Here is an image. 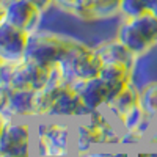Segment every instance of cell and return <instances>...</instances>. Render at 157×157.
Segmentation results:
<instances>
[{
  "mask_svg": "<svg viewBox=\"0 0 157 157\" xmlns=\"http://www.w3.org/2000/svg\"><path fill=\"white\" fill-rule=\"evenodd\" d=\"M36 126V151L38 157H71L74 146V130L71 121L60 118H41Z\"/></svg>",
  "mask_w": 157,
  "mask_h": 157,
  "instance_id": "6da1fadb",
  "label": "cell"
},
{
  "mask_svg": "<svg viewBox=\"0 0 157 157\" xmlns=\"http://www.w3.org/2000/svg\"><path fill=\"white\" fill-rule=\"evenodd\" d=\"M116 39L138 58L146 55L157 46V17L149 11L132 17H123Z\"/></svg>",
  "mask_w": 157,
  "mask_h": 157,
  "instance_id": "7a4b0ae2",
  "label": "cell"
},
{
  "mask_svg": "<svg viewBox=\"0 0 157 157\" xmlns=\"http://www.w3.org/2000/svg\"><path fill=\"white\" fill-rule=\"evenodd\" d=\"M102 66L104 61L98 54L96 47H91L74 38L63 60L58 63L64 80H68L69 83L98 77L102 71Z\"/></svg>",
  "mask_w": 157,
  "mask_h": 157,
  "instance_id": "3957f363",
  "label": "cell"
},
{
  "mask_svg": "<svg viewBox=\"0 0 157 157\" xmlns=\"http://www.w3.org/2000/svg\"><path fill=\"white\" fill-rule=\"evenodd\" d=\"M72 38L58 33L35 30L30 33L29 46L24 60H29L44 68H55L63 60Z\"/></svg>",
  "mask_w": 157,
  "mask_h": 157,
  "instance_id": "277c9868",
  "label": "cell"
},
{
  "mask_svg": "<svg viewBox=\"0 0 157 157\" xmlns=\"http://www.w3.org/2000/svg\"><path fill=\"white\" fill-rule=\"evenodd\" d=\"M55 68H44L29 60L17 63H2L0 68V85L11 88L43 90L54 77Z\"/></svg>",
  "mask_w": 157,
  "mask_h": 157,
  "instance_id": "5b68a950",
  "label": "cell"
},
{
  "mask_svg": "<svg viewBox=\"0 0 157 157\" xmlns=\"http://www.w3.org/2000/svg\"><path fill=\"white\" fill-rule=\"evenodd\" d=\"M32 123L30 120L8 118L0 135V157H32Z\"/></svg>",
  "mask_w": 157,
  "mask_h": 157,
  "instance_id": "8992f818",
  "label": "cell"
},
{
  "mask_svg": "<svg viewBox=\"0 0 157 157\" xmlns=\"http://www.w3.org/2000/svg\"><path fill=\"white\" fill-rule=\"evenodd\" d=\"M6 86V85H5ZM36 93L38 90L6 86V98L2 112L8 118L36 121Z\"/></svg>",
  "mask_w": 157,
  "mask_h": 157,
  "instance_id": "52a82bcc",
  "label": "cell"
},
{
  "mask_svg": "<svg viewBox=\"0 0 157 157\" xmlns=\"http://www.w3.org/2000/svg\"><path fill=\"white\" fill-rule=\"evenodd\" d=\"M30 33L8 22L0 24V60L5 63L22 61L27 52Z\"/></svg>",
  "mask_w": 157,
  "mask_h": 157,
  "instance_id": "ba28073f",
  "label": "cell"
},
{
  "mask_svg": "<svg viewBox=\"0 0 157 157\" xmlns=\"http://www.w3.org/2000/svg\"><path fill=\"white\" fill-rule=\"evenodd\" d=\"M43 14L44 13L39 8H36L33 3H30L29 0H14V2L6 5L5 22L32 33L38 30Z\"/></svg>",
  "mask_w": 157,
  "mask_h": 157,
  "instance_id": "9c48e42d",
  "label": "cell"
},
{
  "mask_svg": "<svg viewBox=\"0 0 157 157\" xmlns=\"http://www.w3.org/2000/svg\"><path fill=\"white\" fill-rule=\"evenodd\" d=\"M74 88L77 90L78 96L82 98L85 107L90 112L105 109V105L110 102V91L105 82L98 75L88 80H80V82H74Z\"/></svg>",
  "mask_w": 157,
  "mask_h": 157,
  "instance_id": "30bf717a",
  "label": "cell"
},
{
  "mask_svg": "<svg viewBox=\"0 0 157 157\" xmlns=\"http://www.w3.org/2000/svg\"><path fill=\"white\" fill-rule=\"evenodd\" d=\"M96 50L101 55L104 64H120V66L135 69L138 57L135 54H132V52H130L123 43L118 41L116 38L96 46Z\"/></svg>",
  "mask_w": 157,
  "mask_h": 157,
  "instance_id": "8fae6325",
  "label": "cell"
},
{
  "mask_svg": "<svg viewBox=\"0 0 157 157\" xmlns=\"http://www.w3.org/2000/svg\"><path fill=\"white\" fill-rule=\"evenodd\" d=\"M74 148L77 154L82 152H90L104 148V140L99 130L90 124L86 116L82 120L75 121V129H74Z\"/></svg>",
  "mask_w": 157,
  "mask_h": 157,
  "instance_id": "7c38bea8",
  "label": "cell"
},
{
  "mask_svg": "<svg viewBox=\"0 0 157 157\" xmlns=\"http://www.w3.org/2000/svg\"><path fill=\"white\" fill-rule=\"evenodd\" d=\"M138 104H140V88L132 82V83H129L104 110H105L113 120H116V118H120L121 115H124L127 110L138 105Z\"/></svg>",
  "mask_w": 157,
  "mask_h": 157,
  "instance_id": "4fadbf2b",
  "label": "cell"
},
{
  "mask_svg": "<svg viewBox=\"0 0 157 157\" xmlns=\"http://www.w3.org/2000/svg\"><path fill=\"white\" fill-rule=\"evenodd\" d=\"M140 107L149 120L157 124V82H149L140 88Z\"/></svg>",
  "mask_w": 157,
  "mask_h": 157,
  "instance_id": "5bb4252c",
  "label": "cell"
},
{
  "mask_svg": "<svg viewBox=\"0 0 157 157\" xmlns=\"http://www.w3.org/2000/svg\"><path fill=\"white\" fill-rule=\"evenodd\" d=\"M121 16V0H94V19Z\"/></svg>",
  "mask_w": 157,
  "mask_h": 157,
  "instance_id": "9a60e30c",
  "label": "cell"
},
{
  "mask_svg": "<svg viewBox=\"0 0 157 157\" xmlns=\"http://www.w3.org/2000/svg\"><path fill=\"white\" fill-rule=\"evenodd\" d=\"M154 0H121V16L132 17L149 11Z\"/></svg>",
  "mask_w": 157,
  "mask_h": 157,
  "instance_id": "2e32d148",
  "label": "cell"
},
{
  "mask_svg": "<svg viewBox=\"0 0 157 157\" xmlns=\"http://www.w3.org/2000/svg\"><path fill=\"white\" fill-rule=\"evenodd\" d=\"M71 14L82 21H96L94 19V0H74Z\"/></svg>",
  "mask_w": 157,
  "mask_h": 157,
  "instance_id": "e0dca14e",
  "label": "cell"
},
{
  "mask_svg": "<svg viewBox=\"0 0 157 157\" xmlns=\"http://www.w3.org/2000/svg\"><path fill=\"white\" fill-rule=\"evenodd\" d=\"M29 2L33 3L36 8H39L43 13H47V10L54 6V0H29Z\"/></svg>",
  "mask_w": 157,
  "mask_h": 157,
  "instance_id": "ac0fdd59",
  "label": "cell"
},
{
  "mask_svg": "<svg viewBox=\"0 0 157 157\" xmlns=\"http://www.w3.org/2000/svg\"><path fill=\"white\" fill-rule=\"evenodd\" d=\"M72 5H74V0H54V6L60 8L64 13H69V14H71Z\"/></svg>",
  "mask_w": 157,
  "mask_h": 157,
  "instance_id": "d6986e66",
  "label": "cell"
},
{
  "mask_svg": "<svg viewBox=\"0 0 157 157\" xmlns=\"http://www.w3.org/2000/svg\"><path fill=\"white\" fill-rule=\"evenodd\" d=\"M77 157H102V151H90V152H82L77 154Z\"/></svg>",
  "mask_w": 157,
  "mask_h": 157,
  "instance_id": "ffe728a7",
  "label": "cell"
},
{
  "mask_svg": "<svg viewBox=\"0 0 157 157\" xmlns=\"http://www.w3.org/2000/svg\"><path fill=\"white\" fill-rule=\"evenodd\" d=\"M6 121H8V116L3 112H0V135H2V132H3V127H5Z\"/></svg>",
  "mask_w": 157,
  "mask_h": 157,
  "instance_id": "44dd1931",
  "label": "cell"
},
{
  "mask_svg": "<svg viewBox=\"0 0 157 157\" xmlns=\"http://www.w3.org/2000/svg\"><path fill=\"white\" fill-rule=\"evenodd\" d=\"M5 10H6V5L0 0V24L5 21Z\"/></svg>",
  "mask_w": 157,
  "mask_h": 157,
  "instance_id": "7402d4cb",
  "label": "cell"
},
{
  "mask_svg": "<svg viewBox=\"0 0 157 157\" xmlns=\"http://www.w3.org/2000/svg\"><path fill=\"white\" fill-rule=\"evenodd\" d=\"M149 13H152V14L157 17V0H154V3L151 5V8H149Z\"/></svg>",
  "mask_w": 157,
  "mask_h": 157,
  "instance_id": "603a6c76",
  "label": "cell"
},
{
  "mask_svg": "<svg viewBox=\"0 0 157 157\" xmlns=\"http://www.w3.org/2000/svg\"><path fill=\"white\" fill-rule=\"evenodd\" d=\"M2 2H3L5 5H8V3H11V2H14V0H2Z\"/></svg>",
  "mask_w": 157,
  "mask_h": 157,
  "instance_id": "cb8c5ba5",
  "label": "cell"
},
{
  "mask_svg": "<svg viewBox=\"0 0 157 157\" xmlns=\"http://www.w3.org/2000/svg\"><path fill=\"white\" fill-rule=\"evenodd\" d=\"M154 155H155V157H157V149H154Z\"/></svg>",
  "mask_w": 157,
  "mask_h": 157,
  "instance_id": "d4e9b609",
  "label": "cell"
},
{
  "mask_svg": "<svg viewBox=\"0 0 157 157\" xmlns=\"http://www.w3.org/2000/svg\"><path fill=\"white\" fill-rule=\"evenodd\" d=\"M2 63H3V61H2V60H0V68H2Z\"/></svg>",
  "mask_w": 157,
  "mask_h": 157,
  "instance_id": "484cf974",
  "label": "cell"
}]
</instances>
